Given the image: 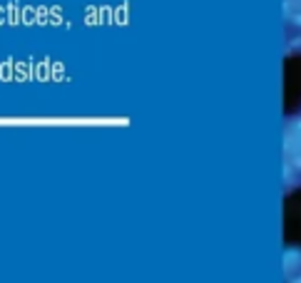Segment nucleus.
<instances>
[{
	"mask_svg": "<svg viewBox=\"0 0 301 283\" xmlns=\"http://www.w3.org/2000/svg\"><path fill=\"white\" fill-rule=\"evenodd\" d=\"M284 283H301V246L296 244L284 249Z\"/></svg>",
	"mask_w": 301,
	"mask_h": 283,
	"instance_id": "nucleus-3",
	"label": "nucleus"
},
{
	"mask_svg": "<svg viewBox=\"0 0 301 283\" xmlns=\"http://www.w3.org/2000/svg\"><path fill=\"white\" fill-rule=\"evenodd\" d=\"M301 189V107L284 117V194Z\"/></svg>",
	"mask_w": 301,
	"mask_h": 283,
	"instance_id": "nucleus-1",
	"label": "nucleus"
},
{
	"mask_svg": "<svg viewBox=\"0 0 301 283\" xmlns=\"http://www.w3.org/2000/svg\"><path fill=\"white\" fill-rule=\"evenodd\" d=\"M284 55L301 57V0H284Z\"/></svg>",
	"mask_w": 301,
	"mask_h": 283,
	"instance_id": "nucleus-2",
	"label": "nucleus"
}]
</instances>
